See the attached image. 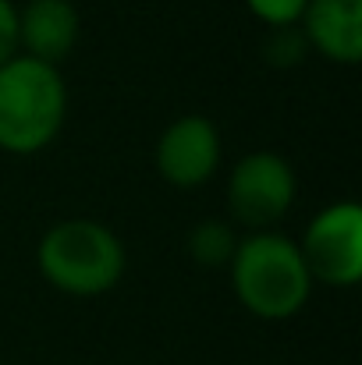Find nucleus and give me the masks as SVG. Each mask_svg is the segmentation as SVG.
Returning a JSON list of instances; mask_svg holds the SVG:
<instances>
[{
	"instance_id": "obj_1",
	"label": "nucleus",
	"mask_w": 362,
	"mask_h": 365,
	"mask_svg": "<svg viewBox=\"0 0 362 365\" xmlns=\"http://www.w3.org/2000/svg\"><path fill=\"white\" fill-rule=\"evenodd\" d=\"M228 269L241 309L259 319H291L313 294V277L298 242L277 231H252L248 238H238Z\"/></svg>"
},
{
	"instance_id": "obj_2",
	"label": "nucleus",
	"mask_w": 362,
	"mask_h": 365,
	"mask_svg": "<svg viewBox=\"0 0 362 365\" xmlns=\"http://www.w3.org/2000/svg\"><path fill=\"white\" fill-rule=\"evenodd\" d=\"M68 89L54 64L25 53L0 64V149L14 156L43 153L64 128Z\"/></svg>"
},
{
	"instance_id": "obj_3",
	"label": "nucleus",
	"mask_w": 362,
	"mask_h": 365,
	"mask_svg": "<svg viewBox=\"0 0 362 365\" xmlns=\"http://www.w3.org/2000/svg\"><path fill=\"white\" fill-rule=\"evenodd\" d=\"M36 266L50 287L71 298H96L118 287L124 273V245L100 220H61L36 248Z\"/></svg>"
},
{
	"instance_id": "obj_4",
	"label": "nucleus",
	"mask_w": 362,
	"mask_h": 365,
	"mask_svg": "<svg viewBox=\"0 0 362 365\" xmlns=\"http://www.w3.org/2000/svg\"><path fill=\"white\" fill-rule=\"evenodd\" d=\"M298 252L306 259V269L313 280L331 284V287H352L362 277V210L359 202L341 199L323 206L302 242Z\"/></svg>"
},
{
	"instance_id": "obj_5",
	"label": "nucleus",
	"mask_w": 362,
	"mask_h": 365,
	"mask_svg": "<svg viewBox=\"0 0 362 365\" xmlns=\"http://www.w3.org/2000/svg\"><path fill=\"white\" fill-rule=\"evenodd\" d=\"M295 170L284 156L259 149L241 156L228 178V206L241 227L266 231L273 227L295 202Z\"/></svg>"
},
{
	"instance_id": "obj_6",
	"label": "nucleus",
	"mask_w": 362,
	"mask_h": 365,
	"mask_svg": "<svg viewBox=\"0 0 362 365\" xmlns=\"http://www.w3.org/2000/svg\"><path fill=\"white\" fill-rule=\"evenodd\" d=\"M221 167V131L203 114H185L164 128L156 142V170L174 188H199Z\"/></svg>"
},
{
	"instance_id": "obj_7",
	"label": "nucleus",
	"mask_w": 362,
	"mask_h": 365,
	"mask_svg": "<svg viewBox=\"0 0 362 365\" xmlns=\"http://www.w3.org/2000/svg\"><path fill=\"white\" fill-rule=\"evenodd\" d=\"M79 46V11L71 0H29L18 11V53L61 64Z\"/></svg>"
},
{
	"instance_id": "obj_8",
	"label": "nucleus",
	"mask_w": 362,
	"mask_h": 365,
	"mask_svg": "<svg viewBox=\"0 0 362 365\" xmlns=\"http://www.w3.org/2000/svg\"><path fill=\"white\" fill-rule=\"evenodd\" d=\"M302 39L334 64H359L362 0H309L302 11Z\"/></svg>"
},
{
	"instance_id": "obj_9",
	"label": "nucleus",
	"mask_w": 362,
	"mask_h": 365,
	"mask_svg": "<svg viewBox=\"0 0 362 365\" xmlns=\"http://www.w3.org/2000/svg\"><path fill=\"white\" fill-rule=\"evenodd\" d=\"M235 248H238V238L221 220H203L188 235V252H192V259L199 266H228Z\"/></svg>"
},
{
	"instance_id": "obj_10",
	"label": "nucleus",
	"mask_w": 362,
	"mask_h": 365,
	"mask_svg": "<svg viewBox=\"0 0 362 365\" xmlns=\"http://www.w3.org/2000/svg\"><path fill=\"white\" fill-rule=\"evenodd\" d=\"M309 0H245V7L270 29H295Z\"/></svg>"
},
{
	"instance_id": "obj_11",
	"label": "nucleus",
	"mask_w": 362,
	"mask_h": 365,
	"mask_svg": "<svg viewBox=\"0 0 362 365\" xmlns=\"http://www.w3.org/2000/svg\"><path fill=\"white\" fill-rule=\"evenodd\" d=\"M302 46H306L302 32H295V29H273V32H270L266 53H270L273 64H291V61L302 57Z\"/></svg>"
},
{
	"instance_id": "obj_12",
	"label": "nucleus",
	"mask_w": 362,
	"mask_h": 365,
	"mask_svg": "<svg viewBox=\"0 0 362 365\" xmlns=\"http://www.w3.org/2000/svg\"><path fill=\"white\" fill-rule=\"evenodd\" d=\"M18 57V7L0 0V64Z\"/></svg>"
}]
</instances>
